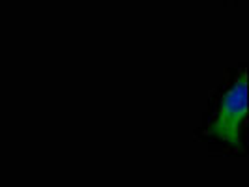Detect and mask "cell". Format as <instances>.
<instances>
[{
  "instance_id": "6da1fadb",
  "label": "cell",
  "mask_w": 249,
  "mask_h": 187,
  "mask_svg": "<svg viewBox=\"0 0 249 187\" xmlns=\"http://www.w3.org/2000/svg\"><path fill=\"white\" fill-rule=\"evenodd\" d=\"M246 118H248V85H246V71H242V75L225 92L223 100L219 103V109L212 124L213 137L231 146H238Z\"/></svg>"
}]
</instances>
